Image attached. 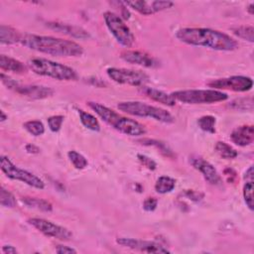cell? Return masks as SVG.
Returning <instances> with one entry per match:
<instances>
[{"instance_id": "obj_44", "label": "cell", "mask_w": 254, "mask_h": 254, "mask_svg": "<svg viewBox=\"0 0 254 254\" xmlns=\"http://www.w3.org/2000/svg\"><path fill=\"white\" fill-rule=\"evenodd\" d=\"M0 113H1V122H4V121L8 118V116L5 115V113H4L3 110H1V112H0Z\"/></svg>"}, {"instance_id": "obj_28", "label": "cell", "mask_w": 254, "mask_h": 254, "mask_svg": "<svg viewBox=\"0 0 254 254\" xmlns=\"http://www.w3.org/2000/svg\"><path fill=\"white\" fill-rule=\"evenodd\" d=\"M228 106L232 109L239 111H252L253 110V98L252 97H239L235 98Z\"/></svg>"}, {"instance_id": "obj_14", "label": "cell", "mask_w": 254, "mask_h": 254, "mask_svg": "<svg viewBox=\"0 0 254 254\" xmlns=\"http://www.w3.org/2000/svg\"><path fill=\"white\" fill-rule=\"evenodd\" d=\"M190 163L192 166L200 171L202 175L204 176L205 180L210 183L212 186H221L222 185V179L219 176L216 169L207 160H205L202 157L199 156H193L190 158Z\"/></svg>"}, {"instance_id": "obj_25", "label": "cell", "mask_w": 254, "mask_h": 254, "mask_svg": "<svg viewBox=\"0 0 254 254\" xmlns=\"http://www.w3.org/2000/svg\"><path fill=\"white\" fill-rule=\"evenodd\" d=\"M138 142H140L141 144H143V145H145V146H153V147H156L164 156H166V157H168V158H174V157H175V154H174V152L171 150V148H170L166 143H164V142H162V141L146 138V139H141V140H139Z\"/></svg>"}, {"instance_id": "obj_18", "label": "cell", "mask_w": 254, "mask_h": 254, "mask_svg": "<svg viewBox=\"0 0 254 254\" xmlns=\"http://www.w3.org/2000/svg\"><path fill=\"white\" fill-rule=\"evenodd\" d=\"M231 141L240 147H245L253 143L254 127L253 125H241L235 128L230 134Z\"/></svg>"}, {"instance_id": "obj_23", "label": "cell", "mask_w": 254, "mask_h": 254, "mask_svg": "<svg viewBox=\"0 0 254 254\" xmlns=\"http://www.w3.org/2000/svg\"><path fill=\"white\" fill-rule=\"evenodd\" d=\"M78 111H79L81 122L85 127H86L87 129L92 130V131L100 130V124H99L98 120L92 114H90L83 109H79Z\"/></svg>"}, {"instance_id": "obj_15", "label": "cell", "mask_w": 254, "mask_h": 254, "mask_svg": "<svg viewBox=\"0 0 254 254\" xmlns=\"http://www.w3.org/2000/svg\"><path fill=\"white\" fill-rule=\"evenodd\" d=\"M121 59L126 63L141 66L148 69L158 68L160 66V62L149 55L148 53L141 51H124L121 53Z\"/></svg>"}, {"instance_id": "obj_33", "label": "cell", "mask_w": 254, "mask_h": 254, "mask_svg": "<svg viewBox=\"0 0 254 254\" xmlns=\"http://www.w3.org/2000/svg\"><path fill=\"white\" fill-rule=\"evenodd\" d=\"M243 198L248 209L253 211V181H246L243 187Z\"/></svg>"}, {"instance_id": "obj_4", "label": "cell", "mask_w": 254, "mask_h": 254, "mask_svg": "<svg viewBox=\"0 0 254 254\" xmlns=\"http://www.w3.org/2000/svg\"><path fill=\"white\" fill-rule=\"evenodd\" d=\"M28 65L32 72L42 77H48L58 81H76L78 79V75L74 69L47 59H32Z\"/></svg>"}, {"instance_id": "obj_1", "label": "cell", "mask_w": 254, "mask_h": 254, "mask_svg": "<svg viewBox=\"0 0 254 254\" xmlns=\"http://www.w3.org/2000/svg\"><path fill=\"white\" fill-rule=\"evenodd\" d=\"M176 37L187 45L215 51H233L238 48L236 40L227 34L209 28H182L177 31Z\"/></svg>"}, {"instance_id": "obj_35", "label": "cell", "mask_w": 254, "mask_h": 254, "mask_svg": "<svg viewBox=\"0 0 254 254\" xmlns=\"http://www.w3.org/2000/svg\"><path fill=\"white\" fill-rule=\"evenodd\" d=\"M137 158L138 160L140 161V163L145 167L147 168L148 170H155L156 167H157V164L155 161H153L151 158L145 156V155H141V154H138L137 155Z\"/></svg>"}, {"instance_id": "obj_39", "label": "cell", "mask_w": 254, "mask_h": 254, "mask_svg": "<svg viewBox=\"0 0 254 254\" xmlns=\"http://www.w3.org/2000/svg\"><path fill=\"white\" fill-rule=\"evenodd\" d=\"M56 252L59 254H67V253H77V250L73 247L66 245H58L56 247Z\"/></svg>"}, {"instance_id": "obj_5", "label": "cell", "mask_w": 254, "mask_h": 254, "mask_svg": "<svg viewBox=\"0 0 254 254\" xmlns=\"http://www.w3.org/2000/svg\"><path fill=\"white\" fill-rule=\"evenodd\" d=\"M117 107L127 114L139 117H150L163 123H173L175 120L173 115L166 109L141 101H123L119 102Z\"/></svg>"}, {"instance_id": "obj_43", "label": "cell", "mask_w": 254, "mask_h": 254, "mask_svg": "<svg viewBox=\"0 0 254 254\" xmlns=\"http://www.w3.org/2000/svg\"><path fill=\"white\" fill-rule=\"evenodd\" d=\"M246 9H247V11L250 15H253V13H254V11H253L254 10V3H250Z\"/></svg>"}, {"instance_id": "obj_8", "label": "cell", "mask_w": 254, "mask_h": 254, "mask_svg": "<svg viewBox=\"0 0 254 254\" xmlns=\"http://www.w3.org/2000/svg\"><path fill=\"white\" fill-rule=\"evenodd\" d=\"M0 168H1L2 172L6 175V177H8L11 180L23 182L28 186L39 190H43L45 188V183L43 182V180L24 169L18 168L10 161L8 157H0Z\"/></svg>"}, {"instance_id": "obj_13", "label": "cell", "mask_w": 254, "mask_h": 254, "mask_svg": "<svg viewBox=\"0 0 254 254\" xmlns=\"http://www.w3.org/2000/svg\"><path fill=\"white\" fill-rule=\"evenodd\" d=\"M126 6H128L138 13L148 16L160 11L169 9L173 7L174 3L172 1H142V0H136V1H123Z\"/></svg>"}, {"instance_id": "obj_42", "label": "cell", "mask_w": 254, "mask_h": 254, "mask_svg": "<svg viewBox=\"0 0 254 254\" xmlns=\"http://www.w3.org/2000/svg\"><path fill=\"white\" fill-rule=\"evenodd\" d=\"M245 179L246 181H253V168L252 166L248 168V170L245 173Z\"/></svg>"}, {"instance_id": "obj_37", "label": "cell", "mask_w": 254, "mask_h": 254, "mask_svg": "<svg viewBox=\"0 0 254 254\" xmlns=\"http://www.w3.org/2000/svg\"><path fill=\"white\" fill-rule=\"evenodd\" d=\"M157 205H158V201L155 198H147L143 202V209L146 212H154L157 208Z\"/></svg>"}, {"instance_id": "obj_26", "label": "cell", "mask_w": 254, "mask_h": 254, "mask_svg": "<svg viewBox=\"0 0 254 254\" xmlns=\"http://www.w3.org/2000/svg\"><path fill=\"white\" fill-rule=\"evenodd\" d=\"M214 150L218 154L219 157H221L222 159H226V160L234 159L238 155L237 151L235 149H233L230 145H228L227 143H225L223 141L216 142V144L214 146Z\"/></svg>"}, {"instance_id": "obj_41", "label": "cell", "mask_w": 254, "mask_h": 254, "mask_svg": "<svg viewBox=\"0 0 254 254\" xmlns=\"http://www.w3.org/2000/svg\"><path fill=\"white\" fill-rule=\"evenodd\" d=\"M26 151L30 154H38L40 152V149L33 144H28L26 145Z\"/></svg>"}, {"instance_id": "obj_20", "label": "cell", "mask_w": 254, "mask_h": 254, "mask_svg": "<svg viewBox=\"0 0 254 254\" xmlns=\"http://www.w3.org/2000/svg\"><path fill=\"white\" fill-rule=\"evenodd\" d=\"M0 68H1L2 71L12 72L16 74H23L27 71V68L23 63L5 55L0 56Z\"/></svg>"}, {"instance_id": "obj_34", "label": "cell", "mask_w": 254, "mask_h": 254, "mask_svg": "<svg viewBox=\"0 0 254 254\" xmlns=\"http://www.w3.org/2000/svg\"><path fill=\"white\" fill-rule=\"evenodd\" d=\"M65 117L63 115H54L48 118V125L52 132H58L62 128Z\"/></svg>"}, {"instance_id": "obj_16", "label": "cell", "mask_w": 254, "mask_h": 254, "mask_svg": "<svg viewBox=\"0 0 254 254\" xmlns=\"http://www.w3.org/2000/svg\"><path fill=\"white\" fill-rule=\"evenodd\" d=\"M14 91L17 93L27 96L32 99H43L47 98L51 95H53L54 90L51 87L44 86V85H22L18 83L13 87Z\"/></svg>"}, {"instance_id": "obj_3", "label": "cell", "mask_w": 254, "mask_h": 254, "mask_svg": "<svg viewBox=\"0 0 254 254\" xmlns=\"http://www.w3.org/2000/svg\"><path fill=\"white\" fill-rule=\"evenodd\" d=\"M87 104L105 123L120 133L129 136H142L146 133L145 126L136 120L124 117L98 102L89 101Z\"/></svg>"}, {"instance_id": "obj_10", "label": "cell", "mask_w": 254, "mask_h": 254, "mask_svg": "<svg viewBox=\"0 0 254 254\" xmlns=\"http://www.w3.org/2000/svg\"><path fill=\"white\" fill-rule=\"evenodd\" d=\"M212 89H227L232 91H238V92H244L248 91L253 86V81L249 77H243V76H233L229 78H223V79H217L210 82L208 84Z\"/></svg>"}, {"instance_id": "obj_22", "label": "cell", "mask_w": 254, "mask_h": 254, "mask_svg": "<svg viewBox=\"0 0 254 254\" xmlns=\"http://www.w3.org/2000/svg\"><path fill=\"white\" fill-rule=\"evenodd\" d=\"M23 203L33 209L45 212H50L53 211V205L43 199H38V198H31V197H24L22 199Z\"/></svg>"}, {"instance_id": "obj_6", "label": "cell", "mask_w": 254, "mask_h": 254, "mask_svg": "<svg viewBox=\"0 0 254 254\" xmlns=\"http://www.w3.org/2000/svg\"><path fill=\"white\" fill-rule=\"evenodd\" d=\"M177 101L187 104H210L224 101L228 98L225 92L216 89H186L171 93Z\"/></svg>"}, {"instance_id": "obj_21", "label": "cell", "mask_w": 254, "mask_h": 254, "mask_svg": "<svg viewBox=\"0 0 254 254\" xmlns=\"http://www.w3.org/2000/svg\"><path fill=\"white\" fill-rule=\"evenodd\" d=\"M22 35L23 34L10 26H0V43L1 44L11 45L15 43H20Z\"/></svg>"}, {"instance_id": "obj_2", "label": "cell", "mask_w": 254, "mask_h": 254, "mask_svg": "<svg viewBox=\"0 0 254 254\" xmlns=\"http://www.w3.org/2000/svg\"><path fill=\"white\" fill-rule=\"evenodd\" d=\"M20 44L28 49L56 57H80L84 53L83 47L78 43L50 36L23 34Z\"/></svg>"}, {"instance_id": "obj_29", "label": "cell", "mask_w": 254, "mask_h": 254, "mask_svg": "<svg viewBox=\"0 0 254 254\" xmlns=\"http://www.w3.org/2000/svg\"><path fill=\"white\" fill-rule=\"evenodd\" d=\"M215 123H216V119L214 116H212V115L202 116L198 120V125L200 128L203 131L211 134L215 133Z\"/></svg>"}, {"instance_id": "obj_12", "label": "cell", "mask_w": 254, "mask_h": 254, "mask_svg": "<svg viewBox=\"0 0 254 254\" xmlns=\"http://www.w3.org/2000/svg\"><path fill=\"white\" fill-rule=\"evenodd\" d=\"M116 242L124 247L138 250L141 252H147V253H170V250H168L165 246L154 242V241H148V240H140V239H134V238H127V237H120L116 239Z\"/></svg>"}, {"instance_id": "obj_11", "label": "cell", "mask_w": 254, "mask_h": 254, "mask_svg": "<svg viewBox=\"0 0 254 254\" xmlns=\"http://www.w3.org/2000/svg\"><path fill=\"white\" fill-rule=\"evenodd\" d=\"M28 222L35 227L37 230H39L41 233L48 237H52L55 239L68 241L73 237V233L68 228L58 225L50 220L44 219V218H30Z\"/></svg>"}, {"instance_id": "obj_40", "label": "cell", "mask_w": 254, "mask_h": 254, "mask_svg": "<svg viewBox=\"0 0 254 254\" xmlns=\"http://www.w3.org/2000/svg\"><path fill=\"white\" fill-rule=\"evenodd\" d=\"M2 252L4 254H14L17 253V249L12 245H4L2 247Z\"/></svg>"}, {"instance_id": "obj_19", "label": "cell", "mask_w": 254, "mask_h": 254, "mask_svg": "<svg viewBox=\"0 0 254 254\" xmlns=\"http://www.w3.org/2000/svg\"><path fill=\"white\" fill-rule=\"evenodd\" d=\"M140 90L147 97L151 98L152 100H154L156 102L162 103V104L167 105V106H174L176 104V100L172 96V94L166 93L162 90H159V89H156V88H153V87H148L146 85L141 86Z\"/></svg>"}, {"instance_id": "obj_7", "label": "cell", "mask_w": 254, "mask_h": 254, "mask_svg": "<svg viewBox=\"0 0 254 254\" xmlns=\"http://www.w3.org/2000/svg\"><path fill=\"white\" fill-rule=\"evenodd\" d=\"M103 18L106 27L120 45L126 48H129L133 45L135 37L120 16L107 11L103 14Z\"/></svg>"}, {"instance_id": "obj_9", "label": "cell", "mask_w": 254, "mask_h": 254, "mask_svg": "<svg viewBox=\"0 0 254 254\" xmlns=\"http://www.w3.org/2000/svg\"><path fill=\"white\" fill-rule=\"evenodd\" d=\"M106 73L108 78L117 84L129 85L138 87L146 85L150 80L146 73L137 70L109 68L106 70Z\"/></svg>"}, {"instance_id": "obj_36", "label": "cell", "mask_w": 254, "mask_h": 254, "mask_svg": "<svg viewBox=\"0 0 254 254\" xmlns=\"http://www.w3.org/2000/svg\"><path fill=\"white\" fill-rule=\"evenodd\" d=\"M184 197L190 199L191 201L194 202H200L201 200H203L204 198V194L200 193V192H196V191H192V190H187L184 192V194H182Z\"/></svg>"}, {"instance_id": "obj_32", "label": "cell", "mask_w": 254, "mask_h": 254, "mask_svg": "<svg viewBox=\"0 0 254 254\" xmlns=\"http://www.w3.org/2000/svg\"><path fill=\"white\" fill-rule=\"evenodd\" d=\"M0 203L2 207L14 208L16 206V199L8 190L2 187L0 192Z\"/></svg>"}, {"instance_id": "obj_27", "label": "cell", "mask_w": 254, "mask_h": 254, "mask_svg": "<svg viewBox=\"0 0 254 254\" xmlns=\"http://www.w3.org/2000/svg\"><path fill=\"white\" fill-rule=\"evenodd\" d=\"M232 33L244 40V41H248L250 43L254 42V28L253 26H236V27H232L231 28Z\"/></svg>"}, {"instance_id": "obj_38", "label": "cell", "mask_w": 254, "mask_h": 254, "mask_svg": "<svg viewBox=\"0 0 254 254\" xmlns=\"http://www.w3.org/2000/svg\"><path fill=\"white\" fill-rule=\"evenodd\" d=\"M224 175H225V178H226L227 182L231 183V184H233L236 181V179H237L235 171L233 169H231V168L225 169L224 170Z\"/></svg>"}, {"instance_id": "obj_30", "label": "cell", "mask_w": 254, "mask_h": 254, "mask_svg": "<svg viewBox=\"0 0 254 254\" xmlns=\"http://www.w3.org/2000/svg\"><path fill=\"white\" fill-rule=\"evenodd\" d=\"M24 128L33 136H41L45 133L44 124L39 120H30L23 124Z\"/></svg>"}, {"instance_id": "obj_17", "label": "cell", "mask_w": 254, "mask_h": 254, "mask_svg": "<svg viewBox=\"0 0 254 254\" xmlns=\"http://www.w3.org/2000/svg\"><path fill=\"white\" fill-rule=\"evenodd\" d=\"M46 26L56 32L66 34V35L71 36L76 39L85 40L90 37L89 34L87 33V31H85L82 27L75 26V25H70V24H65V23H60V22H48V23H46Z\"/></svg>"}, {"instance_id": "obj_24", "label": "cell", "mask_w": 254, "mask_h": 254, "mask_svg": "<svg viewBox=\"0 0 254 254\" xmlns=\"http://www.w3.org/2000/svg\"><path fill=\"white\" fill-rule=\"evenodd\" d=\"M175 187H176V180L168 176L160 177L155 184L156 192L161 195L171 193L175 189Z\"/></svg>"}, {"instance_id": "obj_31", "label": "cell", "mask_w": 254, "mask_h": 254, "mask_svg": "<svg viewBox=\"0 0 254 254\" xmlns=\"http://www.w3.org/2000/svg\"><path fill=\"white\" fill-rule=\"evenodd\" d=\"M68 157H69L71 163L74 165V167L78 170H83V169L86 168L88 165V162L85 159V157L75 150L70 151L68 153Z\"/></svg>"}]
</instances>
